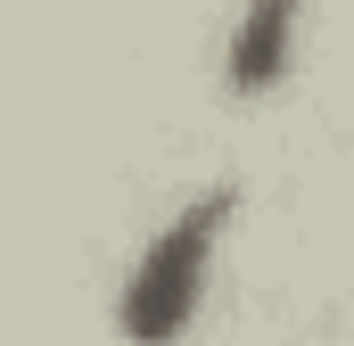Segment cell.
<instances>
[{"instance_id": "obj_2", "label": "cell", "mask_w": 354, "mask_h": 346, "mask_svg": "<svg viewBox=\"0 0 354 346\" xmlns=\"http://www.w3.org/2000/svg\"><path fill=\"white\" fill-rule=\"evenodd\" d=\"M288 25H297V0H248L239 17V42H231V91H272L288 66Z\"/></svg>"}, {"instance_id": "obj_1", "label": "cell", "mask_w": 354, "mask_h": 346, "mask_svg": "<svg viewBox=\"0 0 354 346\" xmlns=\"http://www.w3.org/2000/svg\"><path fill=\"white\" fill-rule=\"evenodd\" d=\"M223 223H231V190H206V198H189L174 223L157 231V248L132 264L124 305H115V322H124L132 346H174L181 330H189V313H198V280H206V256H214Z\"/></svg>"}]
</instances>
